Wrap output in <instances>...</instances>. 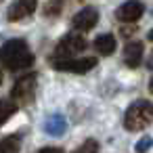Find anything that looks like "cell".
<instances>
[{
    "instance_id": "cell-4",
    "label": "cell",
    "mask_w": 153,
    "mask_h": 153,
    "mask_svg": "<svg viewBox=\"0 0 153 153\" xmlns=\"http://www.w3.org/2000/svg\"><path fill=\"white\" fill-rule=\"evenodd\" d=\"M94 65H97L94 57H86V59H61V61L53 63L55 69H59V71H71V74H86Z\"/></svg>"
},
{
    "instance_id": "cell-12",
    "label": "cell",
    "mask_w": 153,
    "mask_h": 153,
    "mask_svg": "<svg viewBox=\"0 0 153 153\" xmlns=\"http://www.w3.org/2000/svg\"><path fill=\"white\" fill-rule=\"evenodd\" d=\"M15 111H17V105H15L13 101L2 99V101H0V124H4V122H7Z\"/></svg>"
},
{
    "instance_id": "cell-17",
    "label": "cell",
    "mask_w": 153,
    "mask_h": 153,
    "mask_svg": "<svg viewBox=\"0 0 153 153\" xmlns=\"http://www.w3.org/2000/svg\"><path fill=\"white\" fill-rule=\"evenodd\" d=\"M40 153H63V149H59V147H44V149H40Z\"/></svg>"
},
{
    "instance_id": "cell-5",
    "label": "cell",
    "mask_w": 153,
    "mask_h": 153,
    "mask_svg": "<svg viewBox=\"0 0 153 153\" xmlns=\"http://www.w3.org/2000/svg\"><path fill=\"white\" fill-rule=\"evenodd\" d=\"M143 4L138 2V0H128V2H124L117 11H115V17L120 19V21H124V23H132V21H136V19H140V15H143Z\"/></svg>"
},
{
    "instance_id": "cell-19",
    "label": "cell",
    "mask_w": 153,
    "mask_h": 153,
    "mask_svg": "<svg viewBox=\"0 0 153 153\" xmlns=\"http://www.w3.org/2000/svg\"><path fill=\"white\" fill-rule=\"evenodd\" d=\"M149 90H151V92H153V80H151V84H149Z\"/></svg>"
},
{
    "instance_id": "cell-3",
    "label": "cell",
    "mask_w": 153,
    "mask_h": 153,
    "mask_svg": "<svg viewBox=\"0 0 153 153\" xmlns=\"http://www.w3.org/2000/svg\"><path fill=\"white\" fill-rule=\"evenodd\" d=\"M86 46H88V42H86L82 36H78V34H69V36H65V38L57 44L55 57H57V61H61V59H69V57L82 53Z\"/></svg>"
},
{
    "instance_id": "cell-10",
    "label": "cell",
    "mask_w": 153,
    "mask_h": 153,
    "mask_svg": "<svg viewBox=\"0 0 153 153\" xmlns=\"http://www.w3.org/2000/svg\"><path fill=\"white\" fill-rule=\"evenodd\" d=\"M44 130H46V134H51V136H61V134L67 130V122H65L63 115H51V117L44 122Z\"/></svg>"
},
{
    "instance_id": "cell-8",
    "label": "cell",
    "mask_w": 153,
    "mask_h": 153,
    "mask_svg": "<svg viewBox=\"0 0 153 153\" xmlns=\"http://www.w3.org/2000/svg\"><path fill=\"white\" fill-rule=\"evenodd\" d=\"M34 88H36V74L23 76V78L17 80V84L13 86V97H15V99H30V97L34 94Z\"/></svg>"
},
{
    "instance_id": "cell-6",
    "label": "cell",
    "mask_w": 153,
    "mask_h": 153,
    "mask_svg": "<svg viewBox=\"0 0 153 153\" xmlns=\"http://www.w3.org/2000/svg\"><path fill=\"white\" fill-rule=\"evenodd\" d=\"M97 21H99V13H97V9H82L76 17H74V21H71V25H74V30H82V32H88V30H92L94 25H97Z\"/></svg>"
},
{
    "instance_id": "cell-9",
    "label": "cell",
    "mask_w": 153,
    "mask_h": 153,
    "mask_svg": "<svg viewBox=\"0 0 153 153\" xmlns=\"http://www.w3.org/2000/svg\"><path fill=\"white\" fill-rule=\"evenodd\" d=\"M140 57H143V44L140 42H130L124 48V61L128 67H136L140 63Z\"/></svg>"
},
{
    "instance_id": "cell-13",
    "label": "cell",
    "mask_w": 153,
    "mask_h": 153,
    "mask_svg": "<svg viewBox=\"0 0 153 153\" xmlns=\"http://www.w3.org/2000/svg\"><path fill=\"white\" fill-rule=\"evenodd\" d=\"M19 149V138L17 136H9L0 143V153H17Z\"/></svg>"
},
{
    "instance_id": "cell-11",
    "label": "cell",
    "mask_w": 153,
    "mask_h": 153,
    "mask_svg": "<svg viewBox=\"0 0 153 153\" xmlns=\"http://www.w3.org/2000/svg\"><path fill=\"white\" fill-rule=\"evenodd\" d=\"M94 48L101 53V55H113L115 53V38L111 36V34H103V36H99L97 40H94Z\"/></svg>"
},
{
    "instance_id": "cell-18",
    "label": "cell",
    "mask_w": 153,
    "mask_h": 153,
    "mask_svg": "<svg viewBox=\"0 0 153 153\" xmlns=\"http://www.w3.org/2000/svg\"><path fill=\"white\" fill-rule=\"evenodd\" d=\"M147 38H149V40H151V42H153V30H151V32H149V36H147Z\"/></svg>"
},
{
    "instance_id": "cell-1",
    "label": "cell",
    "mask_w": 153,
    "mask_h": 153,
    "mask_svg": "<svg viewBox=\"0 0 153 153\" xmlns=\"http://www.w3.org/2000/svg\"><path fill=\"white\" fill-rule=\"evenodd\" d=\"M0 61L7 69L17 71V69L30 67L34 63V55L30 53L25 40H9L0 48Z\"/></svg>"
},
{
    "instance_id": "cell-2",
    "label": "cell",
    "mask_w": 153,
    "mask_h": 153,
    "mask_svg": "<svg viewBox=\"0 0 153 153\" xmlns=\"http://www.w3.org/2000/svg\"><path fill=\"white\" fill-rule=\"evenodd\" d=\"M149 124H153V105L149 101H134L124 115V126L134 132L147 128Z\"/></svg>"
},
{
    "instance_id": "cell-20",
    "label": "cell",
    "mask_w": 153,
    "mask_h": 153,
    "mask_svg": "<svg viewBox=\"0 0 153 153\" xmlns=\"http://www.w3.org/2000/svg\"><path fill=\"white\" fill-rule=\"evenodd\" d=\"M149 67H153V57H151V63H149Z\"/></svg>"
},
{
    "instance_id": "cell-15",
    "label": "cell",
    "mask_w": 153,
    "mask_h": 153,
    "mask_svg": "<svg viewBox=\"0 0 153 153\" xmlns=\"http://www.w3.org/2000/svg\"><path fill=\"white\" fill-rule=\"evenodd\" d=\"M151 145H153V140H151L149 136H143V138L136 143V151H138V153H145V151L151 149Z\"/></svg>"
},
{
    "instance_id": "cell-14",
    "label": "cell",
    "mask_w": 153,
    "mask_h": 153,
    "mask_svg": "<svg viewBox=\"0 0 153 153\" xmlns=\"http://www.w3.org/2000/svg\"><path fill=\"white\" fill-rule=\"evenodd\" d=\"M97 151H99V143L90 138V140H84V145H82L76 153H97Z\"/></svg>"
},
{
    "instance_id": "cell-7",
    "label": "cell",
    "mask_w": 153,
    "mask_h": 153,
    "mask_svg": "<svg viewBox=\"0 0 153 153\" xmlns=\"http://www.w3.org/2000/svg\"><path fill=\"white\" fill-rule=\"evenodd\" d=\"M36 4H38V0H19L17 4L11 7L9 19H11V21H21V19H25V17H30V15L36 11Z\"/></svg>"
},
{
    "instance_id": "cell-16",
    "label": "cell",
    "mask_w": 153,
    "mask_h": 153,
    "mask_svg": "<svg viewBox=\"0 0 153 153\" xmlns=\"http://www.w3.org/2000/svg\"><path fill=\"white\" fill-rule=\"evenodd\" d=\"M59 11H61V0H53L46 4V15H59Z\"/></svg>"
},
{
    "instance_id": "cell-21",
    "label": "cell",
    "mask_w": 153,
    "mask_h": 153,
    "mask_svg": "<svg viewBox=\"0 0 153 153\" xmlns=\"http://www.w3.org/2000/svg\"><path fill=\"white\" fill-rule=\"evenodd\" d=\"M0 82H2V74H0Z\"/></svg>"
}]
</instances>
